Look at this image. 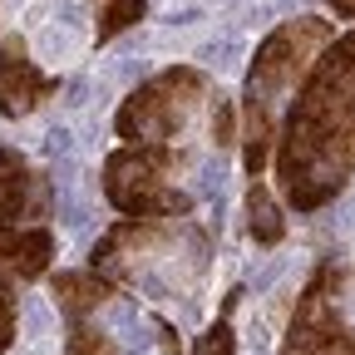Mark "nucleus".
<instances>
[{
	"instance_id": "f257e3e1",
	"label": "nucleus",
	"mask_w": 355,
	"mask_h": 355,
	"mask_svg": "<svg viewBox=\"0 0 355 355\" xmlns=\"http://www.w3.org/2000/svg\"><path fill=\"white\" fill-rule=\"evenodd\" d=\"M252 232H257L261 242H277V237H282V222H277L272 202H266L257 188H252Z\"/></svg>"
},
{
	"instance_id": "f03ea898",
	"label": "nucleus",
	"mask_w": 355,
	"mask_h": 355,
	"mask_svg": "<svg viewBox=\"0 0 355 355\" xmlns=\"http://www.w3.org/2000/svg\"><path fill=\"white\" fill-rule=\"evenodd\" d=\"M55 316H50V306H44L40 296H25V331L30 336H50Z\"/></svg>"
},
{
	"instance_id": "7ed1b4c3",
	"label": "nucleus",
	"mask_w": 355,
	"mask_h": 355,
	"mask_svg": "<svg viewBox=\"0 0 355 355\" xmlns=\"http://www.w3.org/2000/svg\"><path fill=\"white\" fill-rule=\"evenodd\" d=\"M282 272H286V257H272V261H266V266H261V277H257V296L272 291V286L282 282Z\"/></svg>"
},
{
	"instance_id": "20e7f679",
	"label": "nucleus",
	"mask_w": 355,
	"mask_h": 355,
	"mask_svg": "<svg viewBox=\"0 0 355 355\" xmlns=\"http://www.w3.org/2000/svg\"><path fill=\"white\" fill-rule=\"evenodd\" d=\"M198 355H232V336H227V326L207 331V340H202V350H198Z\"/></svg>"
},
{
	"instance_id": "39448f33",
	"label": "nucleus",
	"mask_w": 355,
	"mask_h": 355,
	"mask_svg": "<svg viewBox=\"0 0 355 355\" xmlns=\"http://www.w3.org/2000/svg\"><path fill=\"white\" fill-rule=\"evenodd\" d=\"M69 148H74V133H69V128H50V139H44V153L69 158Z\"/></svg>"
},
{
	"instance_id": "423d86ee",
	"label": "nucleus",
	"mask_w": 355,
	"mask_h": 355,
	"mask_svg": "<svg viewBox=\"0 0 355 355\" xmlns=\"http://www.w3.org/2000/svg\"><path fill=\"white\" fill-rule=\"evenodd\" d=\"M64 104H69V109H84V84H74V89H69V99H64Z\"/></svg>"
}]
</instances>
